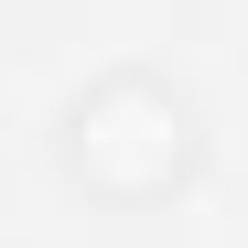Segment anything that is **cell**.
<instances>
[{"label": "cell", "instance_id": "1", "mask_svg": "<svg viewBox=\"0 0 248 248\" xmlns=\"http://www.w3.org/2000/svg\"><path fill=\"white\" fill-rule=\"evenodd\" d=\"M194 151V119L173 87H151V76H108L97 97H76V173H97L108 194H151L173 184Z\"/></svg>", "mask_w": 248, "mask_h": 248}]
</instances>
